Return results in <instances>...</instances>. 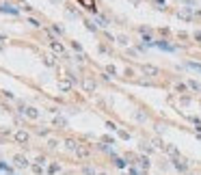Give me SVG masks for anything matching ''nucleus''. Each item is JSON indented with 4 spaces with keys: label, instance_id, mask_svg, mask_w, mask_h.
Returning a JSON list of instances; mask_svg holds the SVG:
<instances>
[{
    "label": "nucleus",
    "instance_id": "f03ea898",
    "mask_svg": "<svg viewBox=\"0 0 201 175\" xmlns=\"http://www.w3.org/2000/svg\"><path fill=\"white\" fill-rule=\"evenodd\" d=\"M95 87H98V85H95V80H93L91 76H87V78L82 80V89H85L87 93H93V91H95Z\"/></svg>",
    "mask_w": 201,
    "mask_h": 175
},
{
    "label": "nucleus",
    "instance_id": "9d476101",
    "mask_svg": "<svg viewBox=\"0 0 201 175\" xmlns=\"http://www.w3.org/2000/svg\"><path fill=\"white\" fill-rule=\"evenodd\" d=\"M143 71H145V74H151V76H158V74H160V71H158L156 67H151V65H145Z\"/></svg>",
    "mask_w": 201,
    "mask_h": 175
},
{
    "label": "nucleus",
    "instance_id": "4be33fe9",
    "mask_svg": "<svg viewBox=\"0 0 201 175\" xmlns=\"http://www.w3.org/2000/svg\"><path fill=\"white\" fill-rule=\"evenodd\" d=\"M20 7H22L24 11H30V4H26V2H20Z\"/></svg>",
    "mask_w": 201,
    "mask_h": 175
},
{
    "label": "nucleus",
    "instance_id": "6e6552de",
    "mask_svg": "<svg viewBox=\"0 0 201 175\" xmlns=\"http://www.w3.org/2000/svg\"><path fill=\"white\" fill-rule=\"evenodd\" d=\"M43 65H46V67H54V65H56V61H54L52 54H43Z\"/></svg>",
    "mask_w": 201,
    "mask_h": 175
},
{
    "label": "nucleus",
    "instance_id": "7ed1b4c3",
    "mask_svg": "<svg viewBox=\"0 0 201 175\" xmlns=\"http://www.w3.org/2000/svg\"><path fill=\"white\" fill-rule=\"evenodd\" d=\"M58 89H61L63 93H69V91L74 89V82H71L69 78H61V80H58Z\"/></svg>",
    "mask_w": 201,
    "mask_h": 175
},
{
    "label": "nucleus",
    "instance_id": "9b49d317",
    "mask_svg": "<svg viewBox=\"0 0 201 175\" xmlns=\"http://www.w3.org/2000/svg\"><path fill=\"white\" fill-rule=\"evenodd\" d=\"M188 87H190V89H195L197 93H201V85L197 82V80H190V82H188Z\"/></svg>",
    "mask_w": 201,
    "mask_h": 175
},
{
    "label": "nucleus",
    "instance_id": "39448f33",
    "mask_svg": "<svg viewBox=\"0 0 201 175\" xmlns=\"http://www.w3.org/2000/svg\"><path fill=\"white\" fill-rule=\"evenodd\" d=\"M76 156H78V158H89V156H91V149H89V147H85V145H78Z\"/></svg>",
    "mask_w": 201,
    "mask_h": 175
},
{
    "label": "nucleus",
    "instance_id": "f257e3e1",
    "mask_svg": "<svg viewBox=\"0 0 201 175\" xmlns=\"http://www.w3.org/2000/svg\"><path fill=\"white\" fill-rule=\"evenodd\" d=\"M13 140L17 143V145H24V143H28V132L26 130H17L13 134Z\"/></svg>",
    "mask_w": 201,
    "mask_h": 175
},
{
    "label": "nucleus",
    "instance_id": "423d86ee",
    "mask_svg": "<svg viewBox=\"0 0 201 175\" xmlns=\"http://www.w3.org/2000/svg\"><path fill=\"white\" fill-rule=\"evenodd\" d=\"M13 162H15V167H17V169H26V167L30 164L24 156H15V158H13Z\"/></svg>",
    "mask_w": 201,
    "mask_h": 175
},
{
    "label": "nucleus",
    "instance_id": "1a4fd4ad",
    "mask_svg": "<svg viewBox=\"0 0 201 175\" xmlns=\"http://www.w3.org/2000/svg\"><path fill=\"white\" fill-rule=\"evenodd\" d=\"M65 147H67L69 151H76V149H78V143H76L74 138H67V140H65Z\"/></svg>",
    "mask_w": 201,
    "mask_h": 175
},
{
    "label": "nucleus",
    "instance_id": "f3484780",
    "mask_svg": "<svg viewBox=\"0 0 201 175\" xmlns=\"http://www.w3.org/2000/svg\"><path fill=\"white\" fill-rule=\"evenodd\" d=\"M119 136H121L123 140H130V134H128L126 130H119Z\"/></svg>",
    "mask_w": 201,
    "mask_h": 175
},
{
    "label": "nucleus",
    "instance_id": "5701e85b",
    "mask_svg": "<svg viewBox=\"0 0 201 175\" xmlns=\"http://www.w3.org/2000/svg\"><path fill=\"white\" fill-rule=\"evenodd\" d=\"M2 95H4V97H9V99H13V93H11V91H2Z\"/></svg>",
    "mask_w": 201,
    "mask_h": 175
},
{
    "label": "nucleus",
    "instance_id": "dca6fc26",
    "mask_svg": "<svg viewBox=\"0 0 201 175\" xmlns=\"http://www.w3.org/2000/svg\"><path fill=\"white\" fill-rule=\"evenodd\" d=\"M33 171H35V173H37V175H41V173H43V169H41V164H33Z\"/></svg>",
    "mask_w": 201,
    "mask_h": 175
},
{
    "label": "nucleus",
    "instance_id": "aec40b11",
    "mask_svg": "<svg viewBox=\"0 0 201 175\" xmlns=\"http://www.w3.org/2000/svg\"><path fill=\"white\" fill-rule=\"evenodd\" d=\"M115 164H117L119 169H123V167H126V160H121V158H119V160H115Z\"/></svg>",
    "mask_w": 201,
    "mask_h": 175
},
{
    "label": "nucleus",
    "instance_id": "2eb2a0df",
    "mask_svg": "<svg viewBox=\"0 0 201 175\" xmlns=\"http://www.w3.org/2000/svg\"><path fill=\"white\" fill-rule=\"evenodd\" d=\"M153 145H156L158 149H164V147H167V145H162V140H160V138H153Z\"/></svg>",
    "mask_w": 201,
    "mask_h": 175
},
{
    "label": "nucleus",
    "instance_id": "f8f14e48",
    "mask_svg": "<svg viewBox=\"0 0 201 175\" xmlns=\"http://www.w3.org/2000/svg\"><path fill=\"white\" fill-rule=\"evenodd\" d=\"M139 162H141V167H143V169H147V167H149V158H145V156H143V158H139Z\"/></svg>",
    "mask_w": 201,
    "mask_h": 175
},
{
    "label": "nucleus",
    "instance_id": "0eeeda50",
    "mask_svg": "<svg viewBox=\"0 0 201 175\" xmlns=\"http://www.w3.org/2000/svg\"><path fill=\"white\" fill-rule=\"evenodd\" d=\"M50 48L56 52V54H65V48H63V44H61V41H56V39H50Z\"/></svg>",
    "mask_w": 201,
    "mask_h": 175
},
{
    "label": "nucleus",
    "instance_id": "412c9836",
    "mask_svg": "<svg viewBox=\"0 0 201 175\" xmlns=\"http://www.w3.org/2000/svg\"><path fill=\"white\" fill-rule=\"evenodd\" d=\"M85 175H95V171H93L91 167H87V169H85Z\"/></svg>",
    "mask_w": 201,
    "mask_h": 175
},
{
    "label": "nucleus",
    "instance_id": "4468645a",
    "mask_svg": "<svg viewBox=\"0 0 201 175\" xmlns=\"http://www.w3.org/2000/svg\"><path fill=\"white\" fill-rule=\"evenodd\" d=\"M54 123H56V126H63V128L67 126V121H65V119H61V117H56V119H54Z\"/></svg>",
    "mask_w": 201,
    "mask_h": 175
},
{
    "label": "nucleus",
    "instance_id": "6ab92c4d",
    "mask_svg": "<svg viewBox=\"0 0 201 175\" xmlns=\"http://www.w3.org/2000/svg\"><path fill=\"white\" fill-rule=\"evenodd\" d=\"M56 145H58V140H54V138L48 140V147H50V149H56Z\"/></svg>",
    "mask_w": 201,
    "mask_h": 175
},
{
    "label": "nucleus",
    "instance_id": "20e7f679",
    "mask_svg": "<svg viewBox=\"0 0 201 175\" xmlns=\"http://www.w3.org/2000/svg\"><path fill=\"white\" fill-rule=\"evenodd\" d=\"M22 113H24L28 119H39V110H37V108H33V106H28V108H22Z\"/></svg>",
    "mask_w": 201,
    "mask_h": 175
},
{
    "label": "nucleus",
    "instance_id": "ddd939ff",
    "mask_svg": "<svg viewBox=\"0 0 201 175\" xmlns=\"http://www.w3.org/2000/svg\"><path fill=\"white\" fill-rule=\"evenodd\" d=\"M141 149H143V151H149V154L153 151V147H151L149 143H143V145H141Z\"/></svg>",
    "mask_w": 201,
    "mask_h": 175
},
{
    "label": "nucleus",
    "instance_id": "a211bd4d",
    "mask_svg": "<svg viewBox=\"0 0 201 175\" xmlns=\"http://www.w3.org/2000/svg\"><path fill=\"white\" fill-rule=\"evenodd\" d=\"M28 24H30V26H35V28H39V26H41V22H37V20H33V17L28 20Z\"/></svg>",
    "mask_w": 201,
    "mask_h": 175
},
{
    "label": "nucleus",
    "instance_id": "b1692460",
    "mask_svg": "<svg viewBox=\"0 0 201 175\" xmlns=\"http://www.w3.org/2000/svg\"><path fill=\"white\" fill-rule=\"evenodd\" d=\"M52 2H61V0H52Z\"/></svg>",
    "mask_w": 201,
    "mask_h": 175
}]
</instances>
